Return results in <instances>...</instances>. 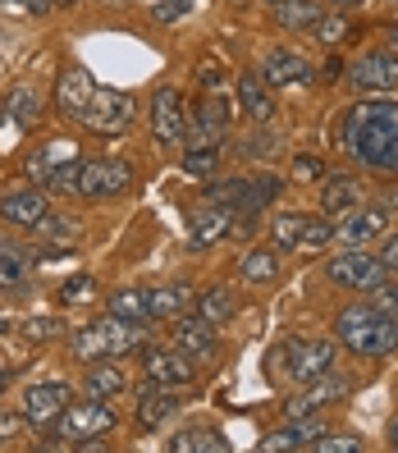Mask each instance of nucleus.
Returning <instances> with one entry per match:
<instances>
[{
    "label": "nucleus",
    "mask_w": 398,
    "mask_h": 453,
    "mask_svg": "<svg viewBox=\"0 0 398 453\" xmlns=\"http://www.w3.org/2000/svg\"><path fill=\"white\" fill-rule=\"evenodd\" d=\"M343 142L362 165L398 170V101H357L353 115L343 119Z\"/></svg>",
    "instance_id": "nucleus-1"
},
{
    "label": "nucleus",
    "mask_w": 398,
    "mask_h": 453,
    "mask_svg": "<svg viewBox=\"0 0 398 453\" xmlns=\"http://www.w3.org/2000/svg\"><path fill=\"white\" fill-rule=\"evenodd\" d=\"M334 334H339L343 349L357 353V357H389V353H398V321L385 316V311H376L371 303L343 307L339 321H334Z\"/></svg>",
    "instance_id": "nucleus-2"
},
{
    "label": "nucleus",
    "mask_w": 398,
    "mask_h": 453,
    "mask_svg": "<svg viewBox=\"0 0 398 453\" xmlns=\"http://www.w3.org/2000/svg\"><path fill=\"white\" fill-rule=\"evenodd\" d=\"M147 349V326L142 321H119L105 311V321H92L73 334V357L78 362H105V357H124Z\"/></svg>",
    "instance_id": "nucleus-3"
},
{
    "label": "nucleus",
    "mask_w": 398,
    "mask_h": 453,
    "mask_svg": "<svg viewBox=\"0 0 398 453\" xmlns=\"http://www.w3.org/2000/svg\"><path fill=\"white\" fill-rule=\"evenodd\" d=\"M78 174H83V161H78L73 142H65V138L46 142L42 151L28 156V179L46 193H78Z\"/></svg>",
    "instance_id": "nucleus-4"
},
{
    "label": "nucleus",
    "mask_w": 398,
    "mask_h": 453,
    "mask_svg": "<svg viewBox=\"0 0 398 453\" xmlns=\"http://www.w3.org/2000/svg\"><path fill=\"white\" fill-rule=\"evenodd\" d=\"M119 426L115 408L101 403V398H88V403H69L60 417H56V435L60 444H96L105 440Z\"/></svg>",
    "instance_id": "nucleus-5"
},
{
    "label": "nucleus",
    "mask_w": 398,
    "mask_h": 453,
    "mask_svg": "<svg viewBox=\"0 0 398 453\" xmlns=\"http://www.w3.org/2000/svg\"><path fill=\"white\" fill-rule=\"evenodd\" d=\"M284 366H288V376H294L298 385H311V380H321L334 371L339 362V349L330 339H288V349H284Z\"/></svg>",
    "instance_id": "nucleus-6"
},
{
    "label": "nucleus",
    "mask_w": 398,
    "mask_h": 453,
    "mask_svg": "<svg viewBox=\"0 0 398 453\" xmlns=\"http://www.w3.org/2000/svg\"><path fill=\"white\" fill-rule=\"evenodd\" d=\"M78 124H83L88 133H105V138H115V133H124L133 124V96L115 92V88H96L88 111L78 115Z\"/></svg>",
    "instance_id": "nucleus-7"
},
{
    "label": "nucleus",
    "mask_w": 398,
    "mask_h": 453,
    "mask_svg": "<svg viewBox=\"0 0 398 453\" xmlns=\"http://www.w3.org/2000/svg\"><path fill=\"white\" fill-rule=\"evenodd\" d=\"M133 183V165L128 161H83V174H78V193L88 202H101V197H119Z\"/></svg>",
    "instance_id": "nucleus-8"
},
{
    "label": "nucleus",
    "mask_w": 398,
    "mask_h": 453,
    "mask_svg": "<svg viewBox=\"0 0 398 453\" xmlns=\"http://www.w3.org/2000/svg\"><path fill=\"white\" fill-rule=\"evenodd\" d=\"M325 275H330L339 288H376V284L385 280V265H380V257H371V252H362V248H348V252L330 257Z\"/></svg>",
    "instance_id": "nucleus-9"
},
{
    "label": "nucleus",
    "mask_w": 398,
    "mask_h": 453,
    "mask_svg": "<svg viewBox=\"0 0 398 453\" xmlns=\"http://www.w3.org/2000/svg\"><path fill=\"white\" fill-rule=\"evenodd\" d=\"M147 380L156 389H183L197 380V357H188L174 343V349H151L147 353Z\"/></svg>",
    "instance_id": "nucleus-10"
},
{
    "label": "nucleus",
    "mask_w": 398,
    "mask_h": 453,
    "mask_svg": "<svg viewBox=\"0 0 398 453\" xmlns=\"http://www.w3.org/2000/svg\"><path fill=\"white\" fill-rule=\"evenodd\" d=\"M151 133L161 147H179L188 138V111H183V101L174 88H156L151 96Z\"/></svg>",
    "instance_id": "nucleus-11"
},
{
    "label": "nucleus",
    "mask_w": 398,
    "mask_h": 453,
    "mask_svg": "<svg viewBox=\"0 0 398 453\" xmlns=\"http://www.w3.org/2000/svg\"><path fill=\"white\" fill-rule=\"evenodd\" d=\"M353 88L357 92H389L398 88V50H366L353 65Z\"/></svg>",
    "instance_id": "nucleus-12"
},
{
    "label": "nucleus",
    "mask_w": 398,
    "mask_h": 453,
    "mask_svg": "<svg viewBox=\"0 0 398 453\" xmlns=\"http://www.w3.org/2000/svg\"><path fill=\"white\" fill-rule=\"evenodd\" d=\"M92 92H96L92 73H88L83 65H65V69H60V83H56V111H60L65 119H73V124H78V115L88 111Z\"/></svg>",
    "instance_id": "nucleus-13"
},
{
    "label": "nucleus",
    "mask_w": 398,
    "mask_h": 453,
    "mask_svg": "<svg viewBox=\"0 0 398 453\" xmlns=\"http://www.w3.org/2000/svg\"><path fill=\"white\" fill-rule=\"evenodd\" d=\"M0 216H5L10 225H23V229H46L50 225V202L33 183V188H23V193H5V197H0Z\"/></svg>",
    "instance_id": "nucleus-14"
},
{
    "label": "nucleus",
    "mask_w": 398,
    "mask_h": 453,
    "mask_svg": "<svg viewBox=\"0 0 398 453\" xmlns=\"http://www.w3.org/2000/svg\"><path fill=\"white\" fill-rule=\"evenodd\" d=\"M65 408H69V385H60V380H42L23 394V417L33 426H56V417Z\"/></svg>",
    "instance_id": "nucleus-15"
},
{
    "label": "nucleus",
    "mask_w": 398,
    "mask_h": 453,
    "mask_svg": "<svg viewBox=\"0 0 398 453\" xmlns=\"http://www.w3.org/2000/svg\"><path fill=\"white\" fill-rule=\"evenodd\" d=\"M238 111H243L252 124L275 119V92H271V83H265L261 69L238 73Z\"/></svg>",
    "instance_id": "nucleus-16"
},
{
    "label": "nucleus",
    "mask_w": 398,
    "mask_h": 453,
    "mask_svg": "<svg viewBox=\"0 0 398 453\" xmlns=\"http://www.w3.org/2000/svg\"><path fill=\"white\" fill-rule=\"evenodd\" d=\"M174 343H179L188 357H197V362L216 357V349H220L216 326H210L206 316H179V321H174Z\"/></svg>",
    "instance_id": "nucleus-17"
},
{
    "label": "nucleus",
    "mask_w": 398,
    "mask_h": 453,
    "mask_svg": "<svg viewBox=\"0 0 398 453\" xmlns=\"http://www.w3.org/2000/svg\"><path fill=\"white\" fill-rule=\"evenodd\" d=\"M261 73H265V83L271 88H298V83H307L311 78V65L298 56V50H271L265 56V65H261Z\"/></svg>",
    "instance_id": "nucleus-18"
},
{
    "label": "nucleus",
    "mask_w": 398,
    "mask_h": 453,
    "mask_svg": "<svg viewBox=\"0 0 398 453\" xmlns=\"http://www.w3.org/2000/svg\"><path fill=\"white\" fill-rule=\"evenodd\" d=\"M385 225H389L385 206H380V211H357V206H353V216L334 229V238H339V243H348V248H366L376 234H385Z\"/></svg>",
    "instance_id": "nucleus-19"
},
{
    "label": "nucleus",
    "mask_w": 398,
    "mask_h": 453,
    "mask_svg": "<svg viewBox=\"0 0 398 453\" xmlns=\"http://www.w3.org/2000/svg\"><path fill=\"white\" fill-rule=\"evenodd\" d=\"M233 234V211L229 206H202L197 216H193V243L197 248H216L220 238H229Z\"/></svg>",
    "instance_id": "nucleus-20"
},
{
    "label": "nucleus",
    "mask_w": 398,
    "mask_h": 453,
    "mask_svg": "<svg viewBox=\"0 0 398 453\" xmlns=\"http://www.w3.org/2000/svg\"><path fill=\"white\" fill-rule=\"evenodd\" d=\"M142 403H138V426L142 431H161V426L179 412V398H170V389H156L151 380H142Z\"/></svg>",
    "instance_id": "nucleus-21"
},
{
    "label": "nucleus",
    "mask_w": 398,
    "mask_h": 453,
    "mask_svg": "<svg viewBox=\"0 0 398 453\" xmlns=\"http://www.w3.org/2000/svg\"><path fill=\"white\" fill-rule=\"evenodd\" d=\"M343 394H348V380H343L339 371H330V376H321V380H311V385H307V394L298 398L294 408H288V417H307V412L325 408V403H339Z\"/></svg>",
    "instance_id": "nucleus-22"
},
{
    "label": "nucleus",
    "mask_w": 398,
    "mask_h": 453,
    "mask_svg": "<svg viewBox=\"0 0 398 453\" xmlns=\"http://www.w3.org/2000/svg\"><path fill=\"white\" fill-rule=\"evenodd\" d=\"M353 206H362V183L353 174H330L321 193V211L325 216H348Z\"/></svg>",
    "instance_id": "nucleus-23"
},
{
    "label": "nucleus",
    "mask_w": 398,
    "mask_h": 453,
    "mask_svg": "<svg viewBox=\"0 0 398 453\" xmlns=\"http://www.w3.org/2000/svg\"><path fill=\"white\" fill-rule=\"evenodd\" d=\"M188 303H193V293L183 288V284H165V288H151L147 293L151 321H179V316H188Z\"/></svg>",
    "instance_id": "nucleus-24"
},
{
    "label": "nucleus",
    "mask_w": 398,
    "mask_h": 453,
    "mask_svg": "<svg viewBox=\"0 0 398 453\" xmlns=\"http://www.w3.org/2000/svg\"><path fill=\"white\" fill-rule=\"evenodd\" d=\"M316 435H321V421H302V417H288L284 431H275L271 440H265L261 449L265 453H284V449H311Z\"/></svg>",
    "instance_id": "nucleus-25"
},
{
    "label": "nucleus",
    "mask_w": 398,
    "mask_h": 453,
    "mask_svg": "<svg viewBox=\"0 0 398 453\" xmlns=\"http://www.w3.org/2000/svg\"><path fill=\"white\" fill-rule=\"evenodd\" d=\"M83 389H88V398H115V394H124V371L105 357V362H92L88 366V376H83Z\"/></svg>",
    "instance_id": "nucleus-26"
},
{
    "label": "nucleus",
    "mask_w": 398,
    "mask_h": 453,
    "mask_svg": "<svg viewBox=\"0 0 398 453\" xmlns=\"http://www.w3.org/2000/svg\"><path fill=\"white\" fill-rule=\"evenodd\" d=\"M197 316H206L210 326H229L233 316H238V298H233L225 284H216V288H206L202 298H197Z\"/></svg>",
    "instance_id": "nucleus-27"
},
{
    "label": "nucleus",
    "mask_w": 398,
    "mask_h": 453,
    "mask_svg": "<svg viewBox=\"0 0 398 453\" xmlns=\"http://www.w3.org/2000/svg\"><path fill=\"white\" fill-rule=\"evenodd\" d=\"M238 275L248 284H271V280H279V257L265 252V248H248L238 257Z\"/></svg>",
    "instance_id": "nucleus-28"
},
{
    "label": "nucleus",
    "mask_w": 398,
    "mask_h": 453,
    "mask_svg": "<svg viewBox=\"0 0 398 453\" xmlns=\"http://www.w3.org/2000/svg\"><path fill=\"white\" fill-rule=\"evenodd\" d=\"M316 19H321V5H316V0H279V5H275V23L288 28V33L316 28Z\"/></svg>",
    "instance_id": "nucleus-29"
},
{
    "label": "nucleus",
    "mask_w": 398,
    "mask_h": 453,
    "mask_svg": "<svg viewBox=\"0 0 398 453\" xmlns=\"http://www.w3.org/2000/svg\"><path fill=\"white\" fill-rule=\"evenodd\" d=\"M275 197H279V179L256 174V179H248V188H243V206H238V216H261Z\"/></svg>",
    "instance_id": "nucleus-30"
},
{
    "label": "nucleus",
    "mask_w": 398,
    "mask_h": 453,
    "mask_svg": "<svg viewBox=\"0 0 398 453\" xmlns=\"http://www.w3.org/2000/svg\"><path fill=\"white\" fill-rule=\"evenodd\" d=\"M105 311L119 316V321H151V307H147V293H142V288H119V293H111Z\"/></svg>",
    "instance_id": "nucleus-31"
},
{
    "label": "nucleus",
    "mask_w": 398,
    "mask_h": 453,
    "mask_svg": "<svg viewBox=\"0 0 398 453\" xmlns=\"http://www.w3.org/2000/svg\"><path fill=\"white\" fill-rule=\"evenodd\" d=\"M307 220L302 211H288V216L275 220V252H302V234H307Z\"/></svg>",
    "instance_id": "nucleus-32"
},
{
    "label": "nucleus",
    "mask_w": 398,
    "mask_h": 453,
    "mask_svg": "<svg viewBox=\"0 0 398 453\" xmlns=\"http://www.w3.org/2000/svg\"><path fill=\"white\" fill-rule=\"evenodd\" d=\"M10 115H14V124H23V128H37V124H42V92H37V88H19V92L10 96Z\"/></svg>",
    "instance_id": "nucleus-33"
},
{
    "label": "nucleus",
    "mask_w": 398,
    "mask_h": 453,
    "mask_svg": "<svg viewBox=\"0 0 398 453\" xmlns=\"http://www.w3.org/2000/svg\"><path fill=\"white\" fill-rule=\"evenodd\" d=\"M170 449H179V453H220V449H225V440H220L216 431H206V426H197V431L174 435V444H170Z\"/></svg>",
    "instance_id": "nucleus-34"
},
{
    "label": "nucleus",
    "mask_w": 398,
    "mask_h": 453,
    "mask_svg": "<svg viewBox=\"0 0 398 453\" xmlns=\"http://www.w3.org/2000/svg\"><path fill=\"white\" fill-rule=\"evenodd\" d=\"M220 119H210L206 111H197V119L188 124V138H183V147H220Z\"/></svg>",
    "instance_id": "nucleus-35"
},
{
    "label": "nucleus",
    "mask_w": 398,
    "mask_h": 453,
    "mask_svg": "<svg viewBox=\"0 0 398 453\" xmlns=\"http://www.w3.org/2000/svg\"><path fill=\"white\" fill-rule=\"evenodd\" d=\"M220 165V147H183V170L206 179V174H216Z\"/></svg>",
    "instance_id": "nucleus-36"
},
{
    "label": "nucleus",
    "mask_w": 398,
    "mask_h": 453,
    "mask_svg": "<svg viewBox=\"0 0 398 453\" xmlns=\"http://www.w3.org/2000/svg\"><path fill=\"white\" fill-rule=\"evenodd\" d=\"M366 303L376 307V311H385V316H394V321H398V280L389 275V280H380L376 288H366Z\"/></svg>",
    "instance_id": "nucleus-37"
},
{
    "label": "nucleus",
    "mask_w": 398,
    "mask_h": 453,
    "mask_svg": "<svg viewBox=\"0 0 398 453\" xmlns=\"http://www.w3.org/2000/svg\"><path fill=\"white\" fill-rule=\"evenodd\" d=\"M353 33V23L348 19H343V14H321V19H316V37H321V42H343V37H348Z\"/></svg>",
    "instance_id": "nucleus-38"
},
{
    "label": "nucleus",
    "mask_w": 398,
    "mask_h": 453,
    "mask_svg": "<svg viewBox=\"0 0 398 453\" xmlns=\"http://www.w3.org/2000/svg\"><path fill=\"white\" fill-rule=\"evenodd\" d=\"M330 238H334V225L330 220H307V234H302V252H316V248H325L330 243Z\"/></svg>",
    "instance_id": "nucleus-39"
},
{
    "label": "nucleus",
    "mask_w": 398,
    "mask_h": 453,
    "mask_svg": "<svg viewBox=\"0 0 398 453\" xmlns=\"http://www.w3.org/2000/svg\"><path fill=\"white\" fill-rule=\"evenodd\" d=\"M23 431H28V417H23V412H5V408H0V444L19 440Z\"/></svg>",
    "instance_id": "nucleus-40"
},
{
    "label": "nucleus",
    "mask_w": 398,
    "mask_h": 453,
    "mask_svg": "<svg viewBox=\"0 0 398 453\" xmlns=\"http://www.w3.org/2000/svg\"><path fill=\"white\" fill-rule=\"evenodd\" d=\"M311 449L316 453H362V440H353V435H325V440H316Z\"/></svg>",
    "instance_id": "nucleus-41"
},
{
    "label": "nucleus",
    "mask_w": 398,
    "mask_h": 453,
    "mask_svg": "<svg viewBox=\"0 0 398 453\" xmlns=\"http://www.w3.org/2000/svg\"><path fill=\"white\" fill-rule=\"evenodd\" d=\"M23 280V261L14 248H0V284H19Z\"/></svg>",
    "instance_id": "nucleus-42"
},
{
    "label": "nucleus",
    "mask_w": 398,
    "mask_h": 453,
    "mask_svg": "<svg viewBox=\"0 0 398 453\" xmlns=\"http://www.w3.org/2000/svg\"><path fill=\"white\" fill-rule=\"evenodd\" d=\"M92 288H96V284H92L88 275H78V280H69V284L60 288V303H83V298H92Z\"/></svg>",
    "instance_id": "nucleus-43"
},
{
    "label": "nucleus",
    "mask_w": 398,
    "mask_h": 453,
    "mask_svg": "<svg viewBox=\"0 0 398 453\" xmlns=\"http://www.w3.org/2000/svg\"><path fill=\"white\" fill-rule=\"evenodd\" d=\"M233 105H238V101L220 96V88H216V96H206V105H202V111H206L210 119H220V124H229V115H233Z\"/></svg>",
    "instance_id": "nucleus-44"
},
{
    "label": "nucleus",
    "mask_w": 398,
    "mask_h": 453,
    "mask_svg": "<svg viewBox=\"0 0 398 453\" xmlns=\"http://www.w3.org/2000/svg\"><path fill=\"white\" fill-rule=\"evenodd\" d=\"M193 10V0H161V5H156V19L161 23H174V19H183Z\"/></svg>",
    "instance_id": "nucleus-45"
},
{
    "label": "nucleus",
    "mask_w": 398,
    "mask_h": 453,
    "mask_svg": "<svg viewBox=\"0 0 398 453\" xmlns=\"http://www.w3.org/2000/svg\"><path fill=\"white\" fill-rule=\"evenodd\" d=\"M294 179H325V165L321 161H316V156H298V161H294Z\"/></svg>",
    "instance_id": "nucleus-46"
},
{
    "label": "nucleus",
    "mask_w": 398,
    "mask_h": 453,
    "mask_svg": "<svg viewBox=\"0 0 398 453\" xmlns=\"http://www.w3.org/2000/svg\"><path fill=\"white\" fill-rule=\"evenodd\" d=\"M380 265H385V275L398 280V234L385 238V248H380Z\"/></svg>",
    "instance_id": "nucleus-47"
},
{
    "label": "nucleus",
    "mask_w": 398,
    "mask_h": 453,
    "mask_svg": "<svg viewBox=\"0 0 398 453\" xmlns=\"http://www.w3.org/2000/svg\"><path fill=\"white\" fill-rule=\"evenodd\" d=\"M243 151H248V156H275L279 147H275V138H248Z\"/></svg>",
    "instance_id": "nucleus-48"
},
{
    "label": "nucleus",
    "mask_w": 398,
    "mask_h": 453,
    "mask_svg": "<svg viewBox=\"0 0 398 453\" xmlns=\"http://www.w3.org/2000/svg\"><path fill=\"white\" fill-rule=\"evenodd\" d=\"M56 334H60L56 321H33V326H28V343H33V339H37V343H42V339H56Z\"/></svg>",
    "instance_id": "nucleus-49"
},
{
    "label": "nucleus",
    "mask_w": 398,
    "mask_h": 453,
    "mask_svg": "<svg viewBox=\"0 0 398 453\" xmlns=\"http://www.w3.org/2000/svg\"><path fill=\"white\" fill-rule=\"evenodd\" d=\"M202 83H206V88H220V83H225V69H220V65H202Z\"/></svg>",
    "instance_id": "nucleus-50"
},
{
    "label": "nucleus",
    "mask_w": 398,
    "mask_h": 453,
    "mask_svg": "<svg viewBox=\"0 0 398 453\" xmlns=\"http://www.w3.org/2000/svg\"><path fill=\"white\" fill-rule=\"evenodd\" d=\"M50 5H56V0H23V10H28V14H46Z\"/></svg>",
    "instance_id": "nucleus-51"
},
{
    "label": "nucleus",
    "mask_w": 398,
    "mask_h": 453,
    "mask_svg": "<svg viewBox=\"0 0 398 453\" xmlns=\"http://www.w3.org/2000/svg\"><path fill=\"white\" fill-rule=\"evenodd\" d=\"M339 73H343V65H339V60H325V69H321V78H325V83H334Z\"/></svg>",
    "instance_id": "nucleus-52"
},
{
    "label": "nucleus",
    "mask_w": 398,
    "mask_h": 453,
    "mask_svg": "<svg viewBox=\"0 0 398 453\" xmlns=\"http://www.w3.org/2000/svg\"><path fill=\"white\" fill-rule=\"evenodd\" d=\"M389 444H394V449H398V421H394V426H389Z\"/></svg>",
    "instance_id": "nucleus-53"
},
{
    "label": "nucleus",
    "mask_w": 398,
    "mask_h": 453,
    "mask_svg": "<svg viewBox=\"0 0 398 453\" xmlns=\"http://www.w3.org/2000/svg\"><path fill=\"white\" fill-rule=\"evenodd\" d=\"M330 5H339V10H343V5H362V0H330Z\"/></svg>",
    "instance_id": "nucleus-54"
},
{
    "label": "nucleus",
    "mask_w": 398,
    "mask_h": 453,
    "mask_svg": "<svg viewBox=\"0 0 398 453\" xmlns=\"http://www.w3.org/2000/svg\"><path fill=\"white\" fill-rule=\"evenodd\" d=\"M385 206H398V193H385Z\"/></svg>",
    "instance_id": "nucleus-55"
},
{
    "label": "nucleus",
    "mask_w": 398,
    "mask_h": 453,
    "mask_svg": "<svg viewBox=\"0 0 398 453\" xmlns=\"http://www.w3.org/2000/svg\"><path fill=\"white\" fill-rule=\"evenodd\" d=\"M389 46H394V50H398V28H389Z\"/></svg>",
    "instance_id": "nucleus-56"
},
{
    "label": "nucleus",
    "mask_w": 398,
    "mask_h": 453,
    "mask_svg": "<svg viewBox=\"0 0 398 453\" xmlns=\"http://www.w3.org/2000/svg\"><path fill=\"white\" fill-rule=\"evenodd\" d=\"M0 394H5V371H0Z\"/></svg>",
    "instance_id": "nucleus-57"
},
{
    "label": "nucleus",
    "mask_w": 398,
    "mask_h": 453,
    "mask_svg": "<svg viewBox=\"0 0 398 453\" xmlns=\"http://www.w3.org/2000/svg\"><path fill=\"white\" fill-rule=\"evenodd\" d=\"M56 5H78V0H56Z\"/></svg>",
    "instance_id": "nucleus-58"
},
{
    "label": "nucleus",
    "mask_w": 398,
    "mask_h": 453,
    "mask_svg": "<svg viewBox=\"0 0 398 453\" xmlns=\"http://www.w3.org/2000/svg\"><path fill=\"white\" fill-rule=\"evenodd\" d=\"M271 5H279V0H271Z\"/></svg>",
    "instance_id": "nucleus-59"
}]
</instances>
